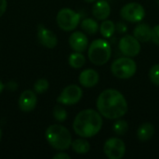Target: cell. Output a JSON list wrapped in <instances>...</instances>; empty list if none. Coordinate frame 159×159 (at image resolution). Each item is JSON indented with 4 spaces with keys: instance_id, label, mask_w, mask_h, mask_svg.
I'll return each instance as SVG.
<instances>
[{
    "instance_id": "cell-1",
    "label": "cell",
    "mask_w": 159,
    "mask_h": 159,
    "mask_svg": "<svg viewBox=\"0 0 159 159\" xmlns=\"http://www.w3.org/2000/svg\"><path fill=\"white\" fill-rule=\"evenodd\" d=\"M98 112L102 116L110 119H119L124 116L129 109L128 102L124 95L115 89L103 90L96 102Z\"/></svg>"
},
{
    "instance_id": "cell-2",
    "label": "cell",
    "mask_w": 159,
    "mask_h": 159,
    "mask_svg": "<svg viewBox=\"0 0 159 159\" xmlns=\"http://www.w3.org/2000/svg\"><path fill=\"white\" fill-rule=\"evenodd\" d=\"M102 127V115L93 109H85L75 117L73 129L76 135L82 138H92L97 135Z\"/></svg>"
},
{
    "instance_id": "cell-3",
    "label": "cell",
    "mask_w": 159,
    "mask_h": 159,
    "mask_svg": "<svg viewBox=\"0 0 159 159\" xmlns=\"http://www.w3.org/2000/svg\"><path fill=\"white\" fill-rule=\"evenodd\" d=\"M48 144L57 151H65L72 144V135L70 131L61 125H51L45 132Z\"/></svg>"
},
{
    "instance_id": "cell-4",
    "label": "cell",
    "mask_w": 159,
    "mask_h": 159,
    "mask_svg": "<svg viewBox=\"0 0 159 159\" xmlns=\"http://www.w3.org/2000/svg\"><path fill=\"white\" fill-rule=\"evenodd\" d=\"M112 48L110 43L102 38L95 39L89 47L88 56L89 61L97 66L105 64L111 58Z\"/></svg>"
},
{
    "instance_id": "cell-5",
    "label": "cell",
    "mask_w": 159,
    "mask_h": 159,
    "mask_svg": "<svg viewBox=\"0 0 159 159\" xmlns=\"http://www.w3.org/2000/svg\"><path fill=\"white\" fill-rule=\"evenodd\" d=\"M111 72L116 78L129 79L136 74L137 64L130 57H121L112 62Z\"/></svg>"
},
{
    "instance_id": "cell-6",
    "label": "cell",
    "mask_w": 159,
    "mask_h": 159,
    "mask_svg": "<svg viewBox=\"0 0 159 159\" xmlns=\"http://www.w3.org/2000/svg\"><path fill=\"white\" fill-rule=\"evenodd\" d=\"M80 19L81 16L79 13L75 12V10L69 7H64L58 12L56 21L58 26L61 30L70 32L77 27V25L80 22Z\"/></svg>"
},
{
    "instance_id": "cell-7",
    "label": "cell",
    "mask_w": 159,
    "mask_h": 159,
    "mask_svg": "<svg viewBox=\"0 0 159 159\" xmlns=\"http://www.w3.org/2000/svg\"><path fill=\"white\" fill-rule=\"evenodd\" d=\"M83 96L82 89L77 85H69L65 87L59 97L57 102L61 105H73L80 102Z\"/></svg>"
},
{
    "instance_id": "cell-8",
    "label": "cell",
    "mask_w": 159,
    "mask_h": 159,
    "mask_svg": "<svg viewBox=\"0 0 159 159\" xmlns=\"http://www.w3.org/2000/svg\"><path fill=\"white\" fill-rule=\"evenodd\" d=\"M120 16L127 21L139 22L144 18L145 9L140 3H128L121 8Z\"/></svg>"
},
{
    "instance_id": "cell-9",
    "label": "cell",
    "mask_w": 159,
    "mask_h": 159,
    "mask_svg": "<svg viewBox=\"0 0 159 159\" xmlns=\"http://www.w3.org/2000/svg\"><path fill=\"white\" fill-rule=\"evenodd\" d=\"M103 152L108 158L121 159L126 154L125 143L119 138H110L104 143Z\"/></svg>"
},
{
    "instance_id": "cell-10",
    "label": "cell",
    "mask_w": 159,
    "mask_h": 159,
    "mask_svg": "<svg viewBox=\"0 0 159 159\" xmlns=\"http://www.w3.org/2000/svg\"><path fill=\"white\" fill-rule=\"evenodd\" d=\"M118 47L120 51L124 56L127 57H136L141 51V43L134 36L130 34L124 35L118 43Z\"/></svg>"
},
{
    "instance_id": "cell-11",
    "label": "cell",
    "mask_w": 159,
    "mask_h": 159,
    "mask_svg": "<svg viewBox=\"0 0 159 159\" xmlns=\"http://www.w3.org/2000/svg\"><path fill=\"white\" fill-rule=\"evenodd\" d=\"M37 103L36 93L33 90H24L19 98V107L23 112L33 111Z\"/></svg>"
},
{
    "instance_id": "cell-12",
    "label": "cell",
    "mask_w": 159,
    "mask_h": 159,
    "mask_svg": "<svg viewBox=\"0 0 159 159\" xmlns=\"http://www.w3.org/2000/svg\"><path fill=\"white\" fill-rule=\"evenodd\" d=\"M37 37L41 45H43L48 48H54L58 44V39L56 34L43 25H39L38 27Z\"/></svg>"
},
{
    "instance_id": "cell-13",
    "label": "cell",
    "mask_w": 159,
    "mask_h": 159,
    "mask_svg": "<svg viewBox=\"0 0 159 159\" xmlns=\"http://www.w3.org/2000/svg\"><path fill=\"white\" fill-rule=\"evenodd\" d=\"M69 45L74 51L84 52L89 45L88 36L82 32H74L69 37Z\"/></svg>"
},
{
    "instance_id": "cell-14",
    "label": "cell",
    "mask_w": 159,
    "mask_h": 159,
    "mask_svg": "<svg viewBox=\"0 0 159 159\" xmlns=\"http://www.w3.org/2000/svg\"><path fill=\"white\" fill-rule=\"evenodd\" d=\"M100 80V75L97 71L94 69H86L82 71L79 75V83L82 87L85 88H93L95 87Z\"/></svg>"
},
{
    "instance_id": "cell-15",
    "label": "cell",
    "mask_w": 159,
    "mask_h": 159,
    "mask_svg": "<svg viewBox=\"0 0 159 159\" xmlns=\"http://www.w3.org/2000/svg\"><path fill=\"white\" fill-rule=\"evenodd\" d=\"M111 13V7L105 0H99L92 7V15L99 20H107Z\"/></svg>"
},
{
    "instance_id": "cell-16",
    "label": "cell",
    "mask_w": 159,
    "mask_h": 159,
    "mask_svg": "<svg viewBox=\"0 0 159 159\" xmlns=\"http://www.w3.org/2000/svg\"><path fill=\"white\" fill-rule=\"evenodd\" d=\"M153 28L147 23H140L133 30V35L140 42H148L152 39Z\"/></svg>"
},
{
    "instance_id": "cell-17",
    "label": "cell",
    "mask_w": 159,
    "mask_h": 159,
    "mask_svg": "<svg viewBox=\"0 0 159 159\" xmlns=\"http://www.w3.org/2000/svg\"><path fill=\"white\" fill-rule=\"evenodd\" d=\"M155 133V127L150 122L142 124L137 129V138L142 142H146L152 139Z\"/></svg>"
},
{
    "instance_id": "cell-18",
    "label": "cell",
    "mask_w": 159,
    "mask_h": 159,
    "mask_svg": "<svg viewBox=\"0 0 159 159\" xmlns=\"http://www.w3.org/2000/svg\"><path fill=\"white\" fill-rule=\"evenodd\" d=\"M73 150L79 155H85L89 152L90 150V144L86 140V138H79L72 142L71 144Z\"/></svg>"
},
{
    "instance_id": "cell-19",
    "label": "cell",
    "mask_w": 159,
    "mask_h": 159,
    "mask_svg": "<svg viewBox=\"0 0 159 159\" xmlns=\"http://www.w3.org/2000/svg\"><path fill=\"white\" fill-rule=\"evenodd\" d=\"M68 62H69V64H70L71 67H73L75 69H79V68H81V67H83L85 65V63H86V58L82 54V52H76V51H75L74 53H72L69 56Z\"/></svg>"
},
{
    "instance_id": "cell-20",
    "label": "cell",
    "mask_w": 159,
    "mask_h": 159,
    "mask_svg": "<svg viewBox=\"0 0 159 159\" xmlns=\"http://www.w3.org/2000/svg\"><path fill=\"white\" fill-rule=\"evenodd\" d=\"M81 28L84 32H86L89 34H94L100 30L98 22L91 18H87L83 20L81 22Z\"/></svg>"
},
{
    "instance_id": "cell-21",
    "label": "cell",
    "mask_w": 159,
    "mask_h": 159,
    "mask_svg": "<svg viewBox=\"0 0 159 159\" xmlns=\"http://www.w3.org/2000/svg\"><path fill=\"white\" fill-rule=\"evenodd\" d=\"M116 30V25L112 20H104L102 21V23L100 26V33L101 34L105 37V38H109L111 37Z\"/></svg>"
},
{
    "instance_id": "cell-22",
    "label": "cell",
    "mask_w": 159,
    "mask_h": 159,
    "mask_svg": "<svg viewBox=\"0 0 159 159\" xmlns=\"http://www.w3.org/2000/svg\"><path fill=\"white\" fill-rule=\"evenodd\" d=\"M113 130L114 132L118 135H124L125 133H127V131L129 130V124L126 120H122V119H117L114 125H113Z\"/></svg>"
},
{
    "instance_id": "cell-23",
    "label": "cell",
    "mask_w": 159,
    "mask_h": 159,
    "mask_svg": "<svg viewBox=\"0 0 159 159\" xmlns=\"http://www.w3.org/2000/svg\"><path fill=\"white\" fill-rule=\"evenodd\" d=\"M48 87H49L48 81L47 79H45V78H40L34 83V91L36 94H43L48 89Z\"/></svg>"
},
{
    "instance_id": "cell-24",
    "label": "cell",
    "mask_w": 159,
    "mask_h": 159,
    "mask_svg": "<svg viewBox=\"0 0 159 159\" xmlns=\"http://www.w3.org/2000/svg\"><path fill=\"white\" fill-rule=\"evenodd\" d=\"M53 116L58 122H63L67 118V111L61 105H56L53 109Z\"/></svg>"
},
{
    "instance_id": "cell-25",
    "label": "cell",
    "mask_w": 159,
    "mask_h": 159,
    "mask_svg": "<svg viewBox=\"0 0 159 159\" xmlns=\"http://www.w3.org/2000/svg\"><path fill=\"white\" fill-rule=\"evenodd\" d=\"M150 81L157 87H159V63L151 67L149 71Z\"/></svg>"
},
{
    "instance_id": "cell-26",
    "label": "cell",
    "mask_w": 159,
    "mask_h": 159,
    "mask_svg": "<svg viewBox=\"0 0 159 159\" xmlns=\"http://www.w3.org/2000/svg\"><path fill=\"white\" fill-rule=\"evenodd\" d=\"M156 45L159 46V24L155 25L153 27V34H152V39H151Z\"/></svg>"
},
{
    "instance_id": "cell-27",
    "label": "cell",
    "mask_w": 159,
    "mask_h": 159,
    "mask_svg": "<svg viewBox=\"0 0 159 159\" xmlns=\"http://www.w3.org/2000/svg\"><path fill=\"white\" fill-rule=\"evenodd\" d=\"M7 0H0V17L4 15V13L7 10Z\"/></svg>"
},
{
    "instance_id": "cell-28",
    "label": "cell",
    "mask_w": 159,
    "mask_h": 159,
    "mask_svg": "<svg viewBox=\"0 0 159 159\" xmlns=\"http://www.w3.org/2000/svg\"><path fill=\"white\" fill-rule=\"evenodd\" d=\"M53 158L54 159H70V156L68 155V154H66V153H64V152H60V153H58V154H56L54 157H53Z\"/></svg>"
},
{
    "instance_id": "cell-29",
    "label": "cell",
    "mask_w": 159,
    "mask_h": 159,
    "mask_svg": "<svg viewBox=\"0 0 159 159\" xmlns=\"http://www.w3.org/2000/svg\"><path fill=\"white\" fill-rule=\"evenodd\" d=\"M116 28L117 29V31L121 34H124L127 32V26L125 23H122V22H118L117 23V26H116Z\"/></svg>"
},
{
    "instance_id": "cell-30",
    "label": "cell",
    "mask_w": 159,
    "mask_h": 159,
    "mask_svg": "<svg viewBox=\"0 0 159 159\" xmlns=\"http://www.w3.org/2000/svg\"><path fill=\"white\" fill-rule=\"evenodd\" d=\"M4 89H5V85H4L3 82L0 80V93H2V91L4 90Z\"/></svg>"
},
{
    "instance_id": "cell-31",
    "label": "cell",
    "mask_w": 159,
    "mask_h": 159,
    "mask_svg": "<svg viewBox=\"0 0 159 159\" xmlns=\"http://www.w3.org/2000/svg\"><path fill=\"white\" fill-rule=\"evenodd\" d=\"M87 3H93V2H95L96 0H85Z\"/></svg>"
},
{
    "instance_id": "cell-32",
    "label": "cell",
    "mask_w": 159,
    "mask_h": 159,
    "mask_svg": "<svg viewBox=\"0 0 159 159\" xmlns=\"http://www.w3.org/2000/svg\"><path fill=\"white\" fill-rule=\"evenodd\" d=\"M1 137H2V130H1V128H0V141H1Z\"/></svg>"
}]
</instances>
